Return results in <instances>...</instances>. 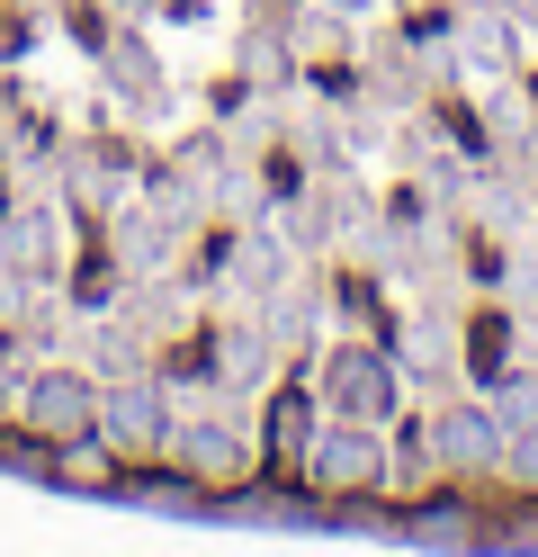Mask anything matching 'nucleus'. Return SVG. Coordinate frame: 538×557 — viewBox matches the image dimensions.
I'll list each match as a JSON object with an SVG mask.
<instances>
[{
	"label": "nucleus",
	"mask_w": 538,
	"mask_h": 557,
	"mask_svg": "<svg viewBox=\"0 0 538 557\" xmlns=\"http://www.w3.org/2000/svg\"><path fill=\"white\" fill-rule=\"evenodd\" d=\"M314 485L323 495H368V485L386 476V441H377V423H341L333 441H314Z\"/></svg>",
	"instance_id": "nucleus-1"
},
{
	"label": "nucleus",
	"mask_w": 538,
	"mask_h": 557,
	"mask_svg": "<svg viewBox=\"0 0 538 557\" xmlns=\"http://www.w3.org/2000/svg\"><path fill=\"white\" fill-rule=\"evenodd\" d=\"M108 441H117L126 459H153V449L171 441V405H162V387H143V377H135V387L108 396Z\"/></svg>",
	"instance_id": "nucleus-3"
},
{
	"label": "nucleus",
	"mask_w": 538,
	"mask_h": 557,
	"mask_svg": "<svg viewBox=\"0 0 538 557\" xmlns=\"http://www.w3.org/2000/svg\"><path fill=\"white\" fill-rule=\"evenodd\" d=\"M430 449H440L449 468H466V476L493 468V459H502V423H493V405H485V413H476V405H449L440 423H430Z\"/></svg>",
	"instance_id": "nucleus-5"
},
{
	"label": "nucleus",
	"mask_w": 538,
	"mask_h": 557,
	"mask_svg": "<svg viewBox=\"0 0 538 557\" xmlns=\"http://www.w3.org/2000/svg\"><path fill=\"white\" fill-rule=\"evenodd\" d=\"M333 405H341V423H386L395 369H386L377 351H341V360H333Z\"/></svg>",
	"instance_id": "nucleus-4"
},
{
	"label": "nucleus",
	"mask_w": 538,
	"mask_h": 557,
	"mask_svg": "<svg viewBox=\"0 0 538 557\" xmlns=\"http://www.w3.org/2000/svg\"><path fill=\"white\" fill-rule=\"evenodd\" d=\"M493 423L502 432H538V369H502L493 377Z\"/></svg>",
	"instance_id": "nucleus-7"
},
{
	"label": "nucleus",
	"mask_w": 538,
	"mask_h": 557,
	"mask_svg": "<svg viewBox=\"0 0 538 557\" xmlns=\"http://www.w3.org/2000/svg\"><path fill=\"white\" fill-rule=\"evenodd\" d=\"M314 441H323V432H314V396H305V387H287V396L270 405V449H278V468L297 476V468L314 459Z\"/></svg>",
	"instance_id": "nucleus-6"
},
{
	"label": "nucleus",
	"mask_w": 538,
	"mask_h": 557,
	"mask_svg": "<svg viewBox=\"0 0 538 557\" xmlns=\"http://www.w3.org/2000/svg\"><path fill=\"white\" fill-rule=\"evenodd\" d=\"M90 413H99L90 405V377H63L54 369V377H36V387H27V432L36 441H82Z\"/></svg>",
	"instance_id": "nucleus-2"
}]
</instances>
